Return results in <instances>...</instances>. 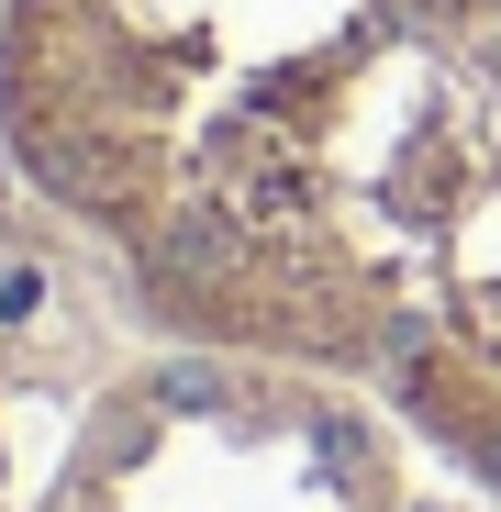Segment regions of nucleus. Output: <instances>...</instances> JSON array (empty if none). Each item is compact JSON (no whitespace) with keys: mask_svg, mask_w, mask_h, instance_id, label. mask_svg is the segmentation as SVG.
Segmentation results:
<instances>
[{"mask_svg":"<svg viewBox=\"0 0 501 512\" xmlns=\"http://www.w3.org/2000/svg\"><path fill=\"white\" fill-rule=\"evenodd\" d=\"M156 401H179V412H212V401H223V379H212V368H167V379H156Z\"/></svg>","mask_w":501,"mask_h":512,"instance_id":"f257e3e1","label":"nucleus"},{"mask_svg":"<svg viewBox=\"0 0 501 512\" xmlns=\"http://www.w3.org/2000/svg\"><path fill=\"white\" fill-rule=\"evenodd\" d=\"M34 301H45V279H34V268H0V323H23Z\"/></svg>","mask_w":501,"mask_h":512,"instance_id":"f03ea898","label":"nucleus"}]
</instances>
